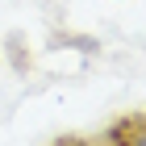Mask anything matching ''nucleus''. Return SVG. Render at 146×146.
Listing matches in <instances>:
<instances>
[{
  "label": "nucleus",
  "instance_id": "f257e3e1",
  "mask_svg": "<svg viewBox=\"0 0 146 146\" xmlns=\"http://www.w3.org/2000/svg\"><path fill=\"white\" fill-rule=\"evenodd\" d=\"M100 142L104 146H146V109L125 113V117H117L113 125H104Z\"/></svg>",
  "mask_w": 146,
  "mask_h": 146
},
{
  "label": "nucleus",
  "instance_id": "f03ea898",
  "mask_svg": "<svg viewBox=\"0 0 146 146\" xmlns=\"http://www.w3.org/2000/svg\"><path fill=\"white\" fill-rule=\"evenodd\" d=\"M50 146H104V142H100V134L96 138H88V134H63V138H54Z\"/></svg>",
  "mask_w": 146,
  "mask_h": 146
}]
</instances>
